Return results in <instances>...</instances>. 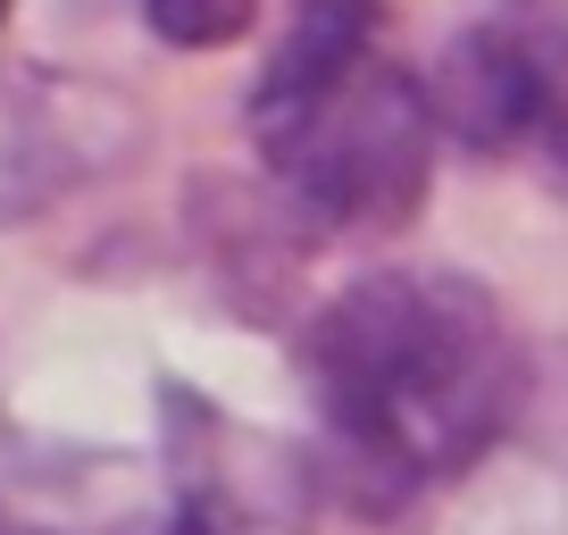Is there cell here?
Here are the masks:
<instances>
[{
	"label": "cell",
	"mask_w": 568,
	"mask_h": 535,
	"mask_svg": "<svg viewBox=\"0 0 568 535\" xmlns=\"http://www.w3.org/2000/svg\"><path fill=\"white\" fill-rule=\"evenodd\" d=\"M260 160L276 201L318 234H393L418 218L435 176V109L385 59H352L343 75L302 92H260Z\"/></svg>",
	"instance_id": "cell-2"
},
{
	"label": "cell",
	"mask_w": 568,
	"mask_h": 535,
	"mask_svg": "<svg viewBox=\"0 0 568 535\" xmlns=\"http://www.w3.org/2000/svg\"><path fill=\"white\" fill-rule=\"evenodd\" d=\"M302 369L352 502L402 511L460 477L527 402V343L460 268H368L310 319Z\"/></svg>",
	"instance_id": "cell-1"
},
{
	"label": "cell",
	"mask_w": 568,
	"mask_h": 535,
	"mask_svg": "<svg viewBox=\"0 0 568 535\" xmlns=\"http://www.w3.org/2000/svg\"><path fill=\"white\" fill-rule=\"evenodd\" d=\"M368 26H376V0H293V34L267 59L260 92H302L343 75L352 59H368Z\"/></svg>",
	"instance_id": "cell-5"
},
{
	"label": "cell",
	"mask_w": 568,
	"mask_h": 535,
	"mask_svg": "<svg viewBox=\"0 0 568 535\" xmlns=\"http://www.w3.org/2000/svg\"><path fill=\"white\" fill-rule=\"evenodd\" d=\"M168 535H310V468L267 427H243L193 385H160Z\"/></svg>",
	"instance_id": "cell-3"
},
{
	"label": "cell",
	"mask_w": 568,
	"mask_h": 535,
	"mask_svg": "<svg viewBox=\"0 0 568 535\" xmlns=\"http://www.w3.org/2000/svg\"><path fill=\"white\" fill-rule=\"evenodd\" d=\"M0 18H9V0H0Z\"/></svg>",
	"instance_id": "cell-8"
},
{
	"label": "cell",
	"mask_w": 568,
	"mask_h": 535,
	"mask_svg": "<svg viewBox=\"0 0 568 535\" xmlns=\"http://www.w3.org/2000/svg\"><path fill=\"white\" fill-rule=\"evenodd\" d=\"M260 0H142V26L176 51H217V42H243Z\"/></svg>",
	"instance_id": "cell-6"
},
{
	"label": "cell",
	"mask_w": 568,
	"mask_h": 535,
	"mask_svg": "<svg viewBox=\"0 0 568 535\" xmlns=\"http://www.w3.org/2000/svg\"><path fill=\"white\" fill-rule=\"evenodd\" d=\"M426 109L468 151L535 143V26H477L444 51Z\"/></svg>",
	"instance_id": "cell-4"
},
{
	"label": "cell",
	"mask_w": 568,
	"mask_h": 535,
	"mask_svg": "<svg viewBox=\"0 0 568 535\" xmlns=\"http://www.w3.org/2000/svg\"><path fill=\"white\" fill-rule=\"evenodd\" d=\"M535 143L568 168V26H535Z\"/></svg>",
	"instance_id": "cell-7"
}]
</instances>
